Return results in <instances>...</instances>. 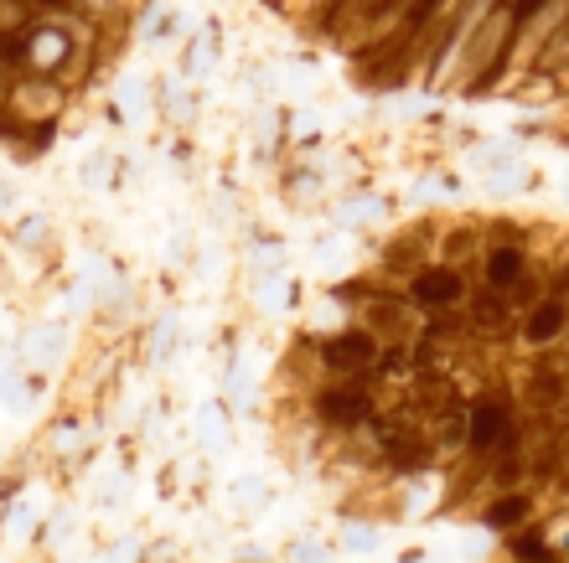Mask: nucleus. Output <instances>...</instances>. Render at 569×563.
<instances>
[{"label":"nucleus","instance_id":"nucleus-13","mask_svg":"<svg viewBox=\"0 0 569 563\" xmlns=\"http://www.w3.org/2000/svg\"><path fill=\"white\" fill-rule=\"evenodd\" d=\"M565 68H569V21L555 31V37H549V47L539 52V68H533V73L555 78V73H565Z\"/></svg>","mask_w":569,"mask_h":563},{"label":"nucleus","instance_id":"nucleus-5","mask_svg":"<svg viewBox=\"0 0 569 563\" xmlns=\"http://www.w3.org/2000/svg\"><path fill=\"white\" fill-rule=\"evenodd\" d=\"M342 383H331L316 393V414L337 424V430H358L373 419V399H368V383H358L362 372H337Z\"/></svg>","mask_w":569,"mask_h":563},{"label":"nucleus","instance_id":"nucleus-12","mask_svg":"<svg viewBox=\"0 0 569 563\" xmlns=\"http://www.w3.org/2000/svg\"><path fill=\"white\" fill-rule=\"evenodd\" d=\"M528 496L523 491H502V496H497L492 506H487V527H518V522L528 517Z\"/></svg>","mask_w":569,"mask_h":563},{"label":"nucleus","instance_id":"nucleus-11","mask_svg":"<svg viewBox=\"0 0 569 563\" xmlns=\"http://www.w3.org/2000/svg\"><path fill=\"white\" fill-rule=\"evenodd\" d=\"M481 249H487L481 228H450V233L440 238V253H446V264H456V269H461L466 259H481Z\"/></svg>","mask_w":569,"mask_h":563},{"label":"nucleus","instance_id":"nucleus-1","mask_svg":"<svg viewBox=\"0 0 569 563\" xmlns=\"http://www.w3.org/2000/svg\"><path fill=\"white\" fill-rule=\"evenodd\" d=\"M512 31H518V11H512V0H502L477 31H471V42H466V58H461V73H456V89L477 93L487 83L502 78V62H508V47H512Z\"/></svg>","mask_w":569,"mask_h":563},{"label":"nucleus","instance_id":"nucleus-7","mask_svg":"<svg viewBox=\"0 0 569 563\" xmlns=\"http://www.w3.org/2000/svg\"><path fill=\"white\" fill-rule=\"evenodd\" d=\"M409 295L425 315H446L466 305V274L456 264H425L415 280H409Z\"/></svg>","mask_w":569,"mask_h":563},{"label":"nucleus","instance_id":"nucleus-16","mask_svg":"<svg viewBox=\"0 0 569 563\" xmlns=\"http://www.w3.org/2000/svg\"><path fill=\"white\" fill-rule=\"evenodd\" d=\"M347 543L352 549H373V527H347Z\"/></svg>","mask_w":569,"mask_h":563},{"label":"nucleus","instance_id":"nucleus-6","mask_svg":"<svg viewBox=\"0 0 569 563\" xmlns=\"http://www.w3.org/2000/svg\"><path fill=\"white\" fill-rule=\"evenodd\" d=\"M316 356H321L331 372H373L378 362H383V341L368 326L331 331L327 341H316Z\"/></svg>","mask_w":569,"mask_h":563},{"label":"nucleus","instance_id":"nucleus-14","mask_svg":"<svg viewBox=\"0 0 569 563\" xmlns=\"http://www.w3.org/2000/svg\"><path fill=\"white\" fill-rule=\"evenodd\" d=\"M508 549H512V559L518 563H549L555 559V549H549V537L543 533H512Z\"/></svg>","mask_w":569,"mask_h":563},{"label":"nucleus","instance_id":"nucleus-10","mask_svg":"<svg viewBox=\"0 0 569 563\" xmlns=\"http://www.w3.org/2000/svg\"><path fill=\"white\" fill-rule=\"evenodd\" d=\"M569 331V295H543L533 311L523 315V341L528 346H555Z\"/></svg>","mask_w":569,"mask_h":563},{"label":"nucleus","instance_id":"nucleus-3","mask_svg":"<svg viewBox=\"0 0 569 563\" xmlns=\"http://www.w3.org/2000/svg\"><path fill=\"white\" fill-rule=\"evenodd\" d=\"M362 326L373 331L378 341H393V346H409V341L425 336V311L415 305V295H393V290H378L358 305Z\"/></svg>","mask_w":569,"mask_h":563},{"label":"nucleus","instance_id":"nucleus-8","mask_svg":"<svg viewBox=\"0 0 569 563\" xmlns=\"http://www.w3.org/2000/svg\"><path fill=\"white\" fill-rule=\"evenodd\" d=\"M512 434H518L512 430V409L502 399H477L466 409V450H477L481 460L508 445Z\"/></svg>","mask_w":569,"mask_h":563},{"label":"nucleus","instance_id":"nucleus-15","mask_svg":"<svg viewBox=\"0 0 569 563\" xmlns=\"http://www.w3.org/2000/svg\"><path fill=\"white\" fill-rule=\"evenodd\" d=\"M487 187H492L497 197H508V192H518V187H528V171L518 161H502L492 177H487Z\"/></svg>","mask_w":569,"mask_h":563},{"label":"nucleus","instance_id":"nucleus-9","mask_svg":"<svg viewBox=\"0 0 569 563\" xmlns=\"http://www.w3.org/2000/svg\"><path fill=\"white\" fill-rule=\"evenodd\" d=\"M528 274V243H487L481 249V284H492V290H508Z\"/></svg>","mask_w":569,"mask_h":563},{"label":"nucleus","instance_id":"nucleus-4","mask_svg":"<svg viewBox=\"0 0 569 563\" xmlns=\"http://www.w3.org/2000/svg\"><path fill=\"white\" fill-rule=\"evenodd\" d=\"M73 31H68V21H62V11L42 16V21H31L27 31H21V68L27 73H62V62L73 58Z\"/></svg>","mask_w":569,"mask_h":563},{"label":"nucleus","instance_id":"nucleus-2","mask_svg":"<svg viewBox=\"0 0 569 563\" xmlns=\"http://www.w3.org/2000/svg\"><path fill=\"white\" fill-rule=\"evenodd\" d=\"M68 99H73V89L62 83V78L52 73H21L6 89V114H0V124H21V130H52L62 119V109H68Z\"/></svg>","mask_w":569,"mask_h":563},{"label":"nucleus","instance_id":"nucleus-17","mask_svg":"<svg viewBox=\"0 0 569 563\" xmlns=\"http://www.w3.org/2000/svg\"><path fill=\"white\" fill-rule=\"evenodd\" d=\"M539 6H543V0H512V11H518V16H533Z\"/></svg>","mask_w":569,"mask_h":563}]
</instances>
